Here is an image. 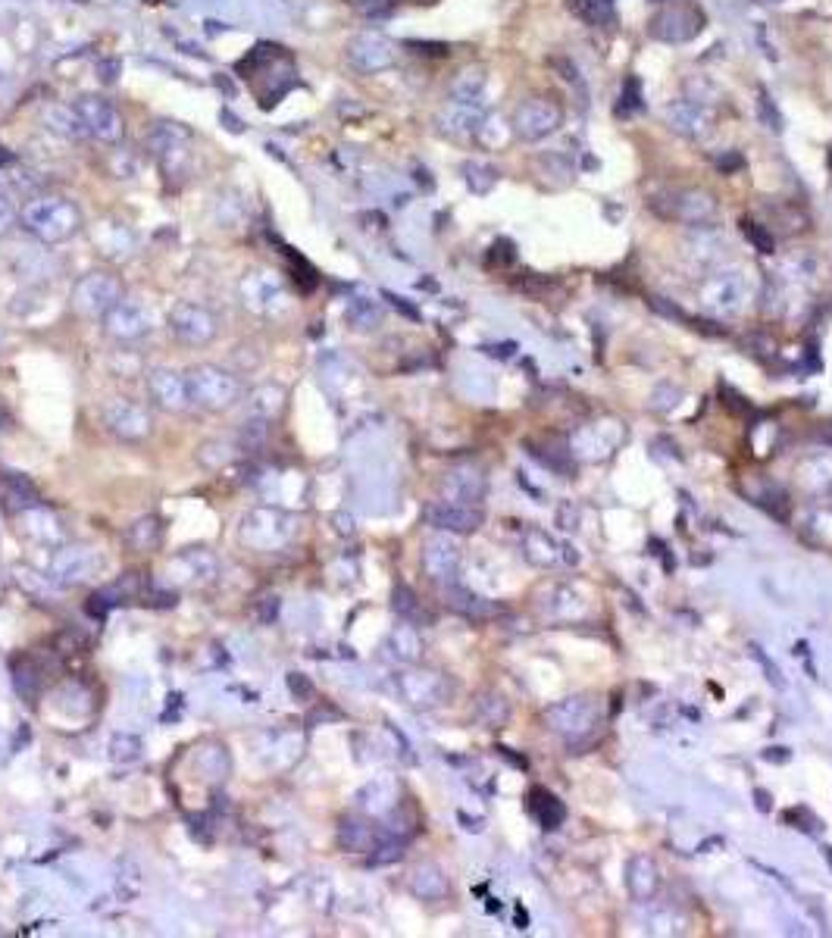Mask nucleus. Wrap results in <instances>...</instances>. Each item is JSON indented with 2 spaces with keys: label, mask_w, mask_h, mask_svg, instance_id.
Here are the masks:
<instances>
[{
  "label": "nucleus",
  "mask_w": 832,
  "mask_h": 938,
  "mask_svg": "<svg viewBox=\"0 0 832 938\" xmlns=\"http://www.w3.org/2000/svg\"><path fill=\"white\" fill-rule=\"evenodd\" d=\"M22 229L32 232L41 244H63L79 235L85 219L82 210L63 194H32L19 210Z\"/></svg>",
  "instance_id": "f257e3e1"
},
{
  "label": "nucleus",
  "mask_w": 832,
  "mask_h": 938,
  "mask_svg": "<svg viewBox=\"0 0 832 938\" xmlns=\"http://www.w3.org/2000/svg\"><path fill=\"white\" fill-rule=\"evenodd\" d=\"M651 210L664 219L682 222V226L707 229V226H714L717 216H720V201L704 188H676V191L654 194Z\"/></svg>",
  "instance_id": "f03ea898"
},
{
  "label": "nucleus",
  "mask_w": 832,
  "mask_h": 938,
  "mask_svg": "<svg viewBox=\"0 0 832 938\" xmlns=\"http://www.w3.org/2000/svg\"><path fill=\"white\" fill-rule=\"evenodd\" d=\"M185 382H188V394H191V404H198L204 410H213V413H223L229 407H235L244 394V385L235 373L223 366H213V363H201V366H191L185 373Z\"/></svg>",
  "instance_id": "7ed1b4c3"
},
{
  "label": "nucleus",
  "mask_w": 832,
  "mask_h": 938,
  "mask_svg": "<svg viewBox=\"0 0 832 938\" xmlns=\"http://www.w3.org/2000/svg\"><path fill=\"white\" fill-rule=\"evenodd\" d=\"M704 13L692 4H664L648 22V32L654 41H664V44H689L692 38L701 35L704 29Z\"/></svg>",
  "instance_id": "20e7f679"
},
{
  "label": "nucleus",
  "mask_w": 832,
  "mask_h": 938,
  "mask_svg": "<svg viewBox=\"0 0 832 938\" xmlns=\"http://www.w3.org/2000/svg\"><path fill=\"white\" fill-rule=\"evenodd\" d=\"M560 126H564V110H560L557 101H548V97H526L510 116V129L520 141H542L554 135Z\"/></svg>",
  "instance_id": "39448f33"
},
{
  "label": "nucleus",
  "mask_w": 832,
  "mask_h": 938,
  "mask_svg": "<svg viewBox=\"0 0 832 938\" xmlns=\"http://www.w3.org/2000/svg\"><path fill=\"white\" fill-rule=\"evenodd\" d=\"M345 60L360 76H376L398 63V47L379 32H360L345 44Z\"/></svg>",
  "instance_id": "423d86ee"
},
{
  "label": "nucleus",
  "mask_w": 832,
  "mask_h": 938,
  "mask_svg": "<svg viewBox=\"0 0 832 938\" xmlns=\"http://www.w3.org/2000/svg\"><path fill=\"white\" fill-rule=\"evenodd\" d=\"M126 294H122V282L110 273H88L76 282L72 288V307H76L82 316H107Z\"/></svg>",
  "instance_id": "0eeeda50"
},
{
  "label": "nucleus",
  "mask_w": 832,
  "mask_h": 938,
  "mask_svg": "<svg viewBox=\"0 0 832 938\" xmlns=\"http://www.w3.org/2000/svg\"><path fill=\"white\" fill-rule=\"evenodd\" d=\"M169 332L176 335V341L188 344V348H204V344H210L216 338L219 319L204 304L179 301L173 310H169Z\"/></svg>",
  "instance_id": "6e6552de"
},
{
  "label": "nucleus",
  "mask_w": 832,
  "mask_h": 938,
  "mask_svg": "<svg viewBox=\"0 0 832 938\" xmlns=\"http://www.w3.org/2000/svg\"><path fill=\"white\" fill-rule=\"evenodd\" d=\"M79 116V126L88 138L101 141V144H116L122 138V116L119 110L101 94H82L76 104H72Z\"/></svg>",
  "instance_id": "1a4fd4ad"
},
{
  "label": "nucleus",
  "mask_w": 832,
  "mask_h": 938,
  "mask_svg": "<svg viewBox=\"0 0 832 938\" xmlns=\"http://www.w3.org/2000/svg\"><path fill=\"white\" fill-rule=\"evenodd\" d=\"M154 329V319H151V310L138 304V301H129L122 298L107 316H104V332L116 341V344H135V341H144Z\"/></svg>",
  "instance_id": "9d476101"
},
{
  "label": "nucleus",
  "mask_w": 832,
  "mask_h": 938,
  "mask_svg": "<svg viewBox=\"0 0 832 938\" xmlns=\"http://www.w3.org/2000/svg\"><path fill=\"white\" fill-rule=\"evenodd\" d=\"M664 119H667V126H670L676 135L689 138V141H701V138H707V135L714 132V122H717L711 107H707V104H698V101H692V97H685V94L667 104Z\"/></svg>",
  "instance_id": "9b49d317"
},
{
  "label": "nucleus",
  "mask_w": 832,
  "mask_h": 938,
  "mask_svg": "<svg viewBox=\"0 0 832 938\" xmlns=\"http://www.w3.org/2000/svg\"><path fill=\"white\" fill-rule=\"evenodd\" d=\"M598 704L592 698H567L554 707H548L545 720L554 732L576 738V735H589L598 726Z\"/></svg>",
  "instance_id": "f8f14e48"
},
{
  "label": "nucleus",
  "mask_w": 832,
  "mask_h": 938,
  "mask_svg": "<svg viewBox=\"0 0 832 938\" xmlns=\"http://www.w3.org/2000/svg\"><path fill=\"white\" fill-rule=\"evenodd\" d=\"M104 423H107V429H110L116 438L129 441V444H138V441H144V438L154 432L151 413L144 410L141 404L129 401V398L110 401V404L104 407Z\"/></svg>",
  "instance_id": "ddd939ff"
},
{
  "label": "nucleus",
  "mask_w": 832,
  "mask_h": 938,
  "mask_svg": "<svg viewBox=\"0 0 832 938\" xmlns=\"http://www.w3.org/2000/svg\"><path fill=\"white\" fill-rule=\"evenodd\" d=\"M144 385H148L151 404L160 407V410H166V413H182V410H188V404H191L188 382H185L182 373H176V369L157 366V369H151V373H148Z\"/></svg>",
  "instance_id": "4468645a"
},
{
  "label": "nucleus",
  "mask_w": 832,
  "mask_h": 938,
  "mask_svg": "<svg viewBox=\"0 0 832 938\" xmlns=\"http://www.w3.org/2000/svg\"><path fill=\"white\" fill-rule=\"evenodd\" d=\"M482 510H476L473 504H457V501H438L432 507H426V523L442 529V532H457V535H470L482 526Z\"/></svg>",
  "instance_id": "2eb2a0df"
},
{
  "label": "nucleus",
  "mask_w": 832,
  "mask_h": 938,
  "mask_svg": "<svg viewBox=\"0 0 832 938\" xmlns=\"http://www.w3.org/2000/svg\"><path fill=\"white\" fill-rule=\"evenodd\" d=\"M151 154L163 166L166 176H179L188 166V135L176 126H160L151 135Z\"/></svg>",
  "instance_id": "dca6fc26"
},
{
  "label": "nucleus",
  "mask_w": 832,
  "mask_h": 938,
  "mask_svg": "<svg viewBox=\"0 0 832 938\" xmlns=\"http://www.w3.org/2000/svg\"><path fill=\"white\" fill-rule=\"evenodd\" d=\"M423 566L435 582H451L460 566V551L448 538H429L423 548Z\"/></svg>",
  "instance_id": "f3484780"
},
{
  "label": "nucleus",
  "mask_w": 832,
  "mask_h": 938,
  "mask_svg": "<svg viewBox=\"0 0 832 938\" xmlns=\"http://www.w3.org/2000/svg\"><path fill=\"white\" fill-rule=\"evenodd\" d=\"M0 501H4V507L13 513L41 507V495H38L35 482L22 473H0Z\"/></svg>",
  "instance_id": "a211bd4d"
},
{
  "label": "nucleus",
  "mask_w": 832,
  "mask_h": 938,
  "mask_svg": "<svg viewBox=\"0 0 832 938\" xmlns=\"http://www.w3.org/2000/svg\"><path fill=\"white\" fill-rule=\"evenodd\" d=\"M485 122V113L479 107H467V104H448L442 113H438V129L451 138H473L479 135Z\"/></svg>",
  "instance_id": "6ab92c4d"
},
{
  "label": "nucleus",
  "mask_w": 832,
  "mask_h": 938,
  "mask_svg": "<svg viewBox=\"0 0 832 938\" xmlns=\"http://www.w3.org/2000/svg\"><path fill=\"white\" fill-rule=\"evenodd\" d=\"M485 85H488V72H485V66H467V69H460L457 76L451 79V85H448V97H451L454 104L479 107V104H482V94H485Z\"/></svg>",
  "instance_id": "aec40b11"
},
{
  "label": "nucleus",
  "mask_w": 832,
  "mask_h": 938,
  "mask_svg": "<svg viewBox=\"0 0 832 938\" xmlns=\"http://www.w3.org/2000/svg\"><path fill=\"white\" fill-rule=\"evenodd\" d=\"M445 491H448V501L476 504V501H482V495H485V476L479 473V469L460 466V469H454V473L445 479Z\"/></svg>",
  "instance_id": "412c9836"
},
{
  "label": "nucleus",
  "mask_w": 832,
  "mask_h": 938,
  "mask_svg": "<svg viewBox=\"0 0 832 938\" xmlns=\"http://www.w3.org/2000/svg\"><path fill=\"white\" fill-rule=\"evenodd\" d=\"M401 691L407 695L410 704L429 707V704H438L445 698V682L438 679L435 673H407L401 679Z\"/></svg>",
  "instance_id": "4be33fe9"
},
{
  "label": "nucleus",
  "mask_w": 832,
  "mask_h": 938,
  "mask_svg": "<svg viewBox=\"0 0 832 938\" xmlns=\"http://www.w3.org/2000/svg\"><path fill=\"white\" fill-rule=\"evenodd\" d=\"M94 244L101 248V254L113 257V260H126L132 257L135 251V235L126 229V222H104V226H97L94 232Z\"/></svg>",
  "instance_id": "5701e85b"
},
{
  "label": "nucleus",
  "mask_w": 832,
  "mask_h": 938,
  "mask_svg": "<svg viewBox=\"0 0 832 938\" xmlns=\"http://www.w3.org/2000/svg\"><path fill=\"white\" fill-rule=\"evenodd\" d=\"M410 892L420 901H442L448 895V879L435 863H423L410 876Z\"/></svg>",
  "instance_id": "b1692460"
},
{
  "label": "nucleus",
  "mask_w": 832,
  "mask_h": 938,
  "mask_svg": "<svg viewBox=\"0 0 832 938\" xmlns=\"http://www.w3.org/2000/svg\"><path fill=\"white\" fill-rule=\"evenodd\" d=\"M282 301H285V291L269 276H251L248 282H244V304H251L254 310L273 313V307Z\"/></svg>",
  "instance_id": "393cba45"
},
{
  "label": "nucleus",
  "mask_w": 832,
  "mask_h": 938,
  "mask_svg": "<svg viewBox=\"0 0 832 938\" xmlns=\"http://www.w3.org/2000/svg\"><path fill=\"white\" fill-rule=\"evenodd\" d=\"M629 892L632 898L639 901H651L657 895V885H660V873L651 863V857H632L629 860Z\"/></svg>",
  "instance_id": "a878e982"
},
{
  "label": "nucleus",
  "mask_w": 832,
  "mask_h": 938,
  "mask_svg": "<svg viewBox=\"0 0 832 938\" xmlns=\"http://www.w3.org/2000/svg\"><path fill=\"white\" fill-rule=\"evenodd\" d=\"M529 813L538 820V826L542 829H557L560 823H564V817H567V810H564V804H560L548 788H532L529 792Z\"/></svg>",
  "instance_id": "bb28decb"
},
{
  "label": "nucleus",
  "mask_w": 832,
  "mask_h": 938,
  "mask_svg": "<svg viewBox=\"0 0 832 938\" xmlns=\"http://www.w3.org/2000/svg\"><path fill=\"white\" fill-rule=\"evenodd\" d=\"M126 541H129L132 551H141V554L157 551V548L163 545V526H160V520H157V516H141V520H135V523L129 526Z\"/></svg>",
  "instance_id": "cd10ccee"
},
{
  "label": "nucleus",
  "mask_w": 832,
  "mask_h": 938,
  "mask_svg": "<svg viewBox=\"0 0 832 938\" xmlns=\"http://www.w3.org/2000/svg\"><path fill=\"white\" fill-rule=\"evenodd\" d=\"M448 604H451V610L470 616V620H488V616L498 613V607L492 601L473 595V591H467V588H448Z\"/></svg>",
  "instance_id": "c85d7f7f"
},
{
  "label": "nucleus",
  "mask_w": 832,
  "mask_h": 938,
  "mask_svg": "<svg viewBox=\"0 0 832 938\" xmlns=\"http://www.w3.org/2000/svg\"><path fill=\"white\" fill-rule=\"evenodd\" d=\"M285 401H288V391L276 382H263L260 388L251 391V407H254V416H266L273 419L285 410Z\"/></svg>",
  "instance_id": "c756f323"
},
{
  "label": "nucleus",
  "mask_w": 832,
  "mask_h": 938,
  "mask_svg": "<svg viewBox=\"0 0 832 938\" xmlns=\"http://www.w3.org/2000/svg\"><path fill=\"white\" fill-rule=\"evenodd\" d=\"M338 845L345 851H373V826L357 817H345L338 826Z\"/></svg>",
  "instance_id": "7c9ffc66"
},
{
  "label": "nucleus",
  "mask_w": 832,
  "mask_h": 938,
  "mask_svg": "<svg viewBox=\"0 0 832 938\" xmlns=\"http://www.w3.org/2000/svg\"><path fill=\"white\" fill-rule=\"evenodd\" d=\"M13 685H16V691L26 701H35L41 695L44 679H41V670H38V663L32 657L13 660Z\"/></svg>",
  "instance_id": "2f4dec72"
},
{
  "label": "nucleus",
  "mask_w": 832,
  "mask_h": 938,
  "mask_svg": "<svg viewBox=\"0 0 832 938\" xmlns=\"http://www.w3.org/2000/svg\"><path fill=\"white\" fill-rule=\"evenodd\" d=\"M94 566H97V560L88 551H66L57 557L54 573L63 576V582H85Z\"/></svg>",
  "instance_id": "473e14b6"
},
{
  "label": "nucleus",
  "mask_w": 832,
  "mask_h": 938,
  "mask_svg": "<svg viewBox=\"0 0 832 938\" xmlns=\"http://www.w3.org/2000/svg\"><path fill=\"white\" fill-rule=\"evenodd\" d=\"M269 419L266 416H251L248 423L241 426V432H238V441H241V451L244 454H260V451H266V444H269Z\"/></svg>",
  "instance_id": "72a5a7b5"
},
{
  "label": "nucleus",
  "mask_w": 832,
  "mask_h": 938,
  "mask_svg": "<svg viewBox=\"0 0 832 938\" xmlns=\"http://www.w3.org/2000/svg\"><path fill=\"white\" fill-rule=\"evenodd\" d=\"M345 319L360 332L376 329L379 319H382V307L376 301H370V298H351L348 307H345Z\"/></svg>",
  "instance_id": "f704fd0d"
},
{
  "label": "nucleus",
  "mask_w": 832,
  "mask_h": 938,
  "mask_svg": "<svg viewBox=\"0 0 832 938\" xmlns=\"http://www.w3.org/2000/svg\"><path fill=\"white\" fill-rule=\"evenodd\" d=\"M463 182L470 185L473 194H488L498 182V169L488 166V163H479V160H467L463 163Z\"/></svg>",
  "instance_id": "c9c22d12"
},
{
  "label": "nucleus",
  "mask_w": 832,
  "mask_h": 938,
  "mask_svg": "<svg viewBox=\"0 0 832 938\" xmlns=\"http://www.w3.org/2000/svg\"><path fill=\"white\" fill-rule=\"evenodd\" d=\"M198 767H201V773L210 782H223L229 776V754H226V748L223 745H207L198 754Z\"/></svg>",
  "instance_id": "e433bc0d"
},
{
  "label": "nucleus",
  "mask_w": 832,
  "mask_h": 938,
  "mask_svg": "<svg viewBox=\"0 0 832 938\" xmlns=\"http://www.w3.org/2000/svg\"><path fill=\"white\" fill-rule=\"evenodd\" d=\"M235 448L229 441H219V438H213V441H204L201 444V451H198V460L207 466V469H223V466H229L232 460H235Z\"/></svg>",
  "instance_id": "4c0bfd02"
},
{
  "label": "nucleus",
  "mask_w": 832,
  "mask_h": 938,
  "mask_svg": "<svg viewBox=\"0 0 832 938\" xmlns=\"http://www.w3.org/2000/svg\"><path fill=\"white\" fill-rule=\"evenodd\" d=\"M526 557L532 560V563H538V566H554L557 563V545L554 541L545 535V532H532L529 538H526Z\"/></svg>",
  "instance_id": "58836bf2"
},
{
  "label": "nucleus",
  "mask_w": 832,
  "mask_h": 938,
  "mask_svg": "<svg viewBox=\"0 0 832 938\" xmlns=\"http://www.w3.org/2000/svg\"><path fill=\"white\" fill-rule=\"evenodd\" d=\"M476 713H479L482 723H485L488 729H501V726L507 723V717H510V707H507V701H501L498 695H488V698H479Z\"/></svg>",
  "instance_id": "ea45409f"
},
{
  "label": "nucleus",
  "mask_w": 832,
  "mask_h": 938,
  "mask_svg": "<svg viewBox=\"0 0 832 938\" xmlns=\"http://www.w3.org/2000/svg\"><path fill=\"white\" fill-rule=\"evenodd\" d=\"M110 757H113L116 763H135V760L141 757V738H138V735H129V732L116 735L113 742H110Z\"/></svg>",
  "instance_id": "a19ab883"
},
{
  "label": "nucleus",
  "mask_w": 832,
  "mask_h": 938,
  "mask_svg": "<svg viewBox=\"0 0 832 938\" xmlns=\"http://www.w3.org/2000/svg\"><path fill=\"white\" fill-rule=\"evenodd\" d=\"M645 110V101H642V82L639 79H626L623 82V91H620V104H617V113L620 116H635Z\"/></svg>",
  "instance_id": "79ce46f5"
},
{
  "label": "nucleus",
  "mask_w": 832,
  "mask_h": 938,
  "mask_svg": "<svg viewBox=\"0 0 832 938\" xmlns=\"http://www.w3.org/2000/svg\"><path fill=\"white\" fill-rule=\"evenodd\" d=\"M754 113H757V119H761L770 132H782V113L776 110V101H773L767 91H757V97H754Z\"/></svg>",
  "instance_id": "37998d69"
},
{
  "label": "nucleus",
  "mask_w": 832,
  "mask_h": 938,
  "mask_svg": "<svg viewBox=\"0 0 832 938\" xmlns=\"http://www.w3.org/2000/svg\"><path fill=\"white\" fill-rule=\"evenodd\" d=\"M395 613L401 616V620H407V623H420V601H416V595H413V588H407V585H398L395 588Z\"/></svg>",
  "instance_id": "c03bdc74"
},
{
  "label": "nucleus",
  "mask_w": 832,
  "mask_h": 938,
  "mask_svg": "<svg viewBox=\"0 0 832 938\" xmlns=\"http://www.w3.org/2000/svg\"><path fill=\"white\" fill-rule=\"evenodd\" d=\"M391 648H395V654L401 660H413L416 651H420V638H416V632L410 626H398L395 635H391Z\"/></svg>",
  "instance_id": "a18cd8bd"
},
{
  "label": "nucleus",
  "mask_w": 832,
  "mask_h": 938,
  "mask_svg": "<svg viewBox=\"0 0 832 938\" xmlns=\"http://www.w3.org/2000/svg\"><path fill=\"white\" fill-rule=\"evenodd\" d=\"M614 4L617 0H582V13L589 22H595V26H607V22L614 19Z\"/></svg>",
  "instance_id": "49530a36"
},
{
  "label": "nucleus",
  "mask_w": 832,
  "mask_h": 938,
  "mask_svg": "<svg viewBox=\"0 0 832 938\" xmlns=\"http://www.w3.org/2000/svg\"><path fill=\"white\" fill-rule=\"evenodd\" d=\"M742 229H745L748 241L754 244L757 251H764V254H773V251H776V241H773V235L767 232V226H761V222H751V219H745V222H742Z\"/></svg>",
  "instance_id": "de8ad7c7"
},
{
  "label": "nucleus",
  "mask_w": 832,
  "mask_h": 938,
  "mask_svg": "<svg viewBox=\"0 0 832 938\" xmlns=\"http://www.w3.org/2000/svg\"><path fill=\"white\" fill-rule=\"evenodd\" d=\"M16 226H19V210L7 201V197H0V238H7Z\"/></svg>",
  "instance_id": "09e8293b"
},
{
  "label": "nucleus",
  "mask_w": 832,
  "mask_h": 938,
  "mask_svg": "<svg viewBox=\"0 0 832 938\" xmlns=\"http://www.w3.org/2000/svg\"><path fill=\"white\" fill-rule=\"evenodd\" d=\"M714 166L723 172V176H732V172H739V169L745 166V160H742L739 151H723V154L714 157Z\"/></svg>",
  "instance_id": "8fccbe9b"
},
{
  "label": "nucleus",
  "mask_w": 832,
  "mask_h": 938,
  "mask_svg": "<svg viewBox=\"0 0 832 938\" xmlns=\"http://www.w3.org/2000/svg\"><path fill=\"white\" fill-rule=\"evenodd\" d=\"M288 688H291V695H295L298 701L313 698V682L304 673H288Z\"/></svg>",
  "instance_id": "3c124183"
},
{
  "label": "nucleus",
  "mask_w": 832,
  "mask_h": 938,
  "mask_svg": "<svg viewBox=\"0 0 832 938\" xmlns=\"http://www.w3.org/2000/svg\"><path fill=\"white\" fill-rule=\"evenodd\" d=\"M348 4H354L360 13H382L395 4V0H348Z\"/></svg>",
  "instance_id": "603ef678"
},
{
  "label": "nucleus",
  "mask_w": 832,
  "mask_h": 938,
  "mask_svg": "<svg viewBox=\"0 0 832 938\" xmlns=\"http://www.w3.org/2000/svg\"><path fill=\"white\" fill-rule=\"evenodd\" d=\"M279 616V598L276 595H266L263 601H260V620L263 623H273Z\"/></svg>",
  "instance_id": "864d4df0"
},
{
  "label": "nucleus",
  "mask_w": 832,
  "mask_h": 938,
  "mask_svg": "<svg viewBox=\"0 0 832 938\" xmlns=\"http://www.w3.org/2000/svg\"><path fill=\"white\" fill-rule=\"evenodd\" d=\"M513 257V241H495V248H492V254H488V263H495V260H504V263H510Z\"/></svg>",
  "instance_id": "5fc2aeb1"
},
{
  "label": "nucleus",
  "mask_w": 832,
  "mask_h": 938,
  "mask_svg": "<svg viewBox=\"0 0 832 938\" xmlns=\"http://www.w3.org/2000/svg\"><path fill=\"white\" fill-rule=\"evenodd\" d=\"M751 654H754V660H761V666L767 670V679L773 682V685H782V679H779V673H776V666H773V660L761 651V648H751Z\"/></svg>",
  "instance_id": "6e6d98bb"
},
{
  "label": "nucleus",
  "mask_w": 832,
  "mask_h": 938,
  "mask_svg": "<svg viewBox=\"0 0 832 938\" xmlns=\"http://www.w3.org/2000/svg\"><path fill=\"white\" fill-rule=\"evenodd\" d=\"M391 860H401V845H385L379 848V854L370 857V863H391Z\"/></svg>",
  "instance_id": "4d7b16f0"
},
{
  "label": "nucleus",
  "mask_w": 832,
  "mask_h": 938,
  "mask_svg": "<svg viewBox=\"0 0 832 938\" xmlns=\"http://www.w3.org/2000/svg\"><path fill=\"white\" fill-rule=\"evenodd\" d=\"M385 298H388L391 304H395V307H398L401 313H407L410 319H420V313H416V310H413L410 304H404V298H395V294H385Z\"/></svg>",
  "instance_id": "13d9d810"
},
{
  "label": "nucleus",
  "mask_w": 832,
  "mask_h": 938,
  "mask_svg": "<svg viewBox=\"0 0 832 938\" xmlns=\"http://www.w3.org/2000/svg\"><path fill=\"white\" fill-rule=\"evenodd\" d=\"M754 804H757V807H761L764 813H767V810L773 807V804H770V795L764 792V788H757V792H754Z\"/></svg>",
  "instance_id": "bf43d9fd"
},
{
  "label": "nucleus",
  "mask_w": 832,
  "mask_h": 938,
  "mask_svg": "<svg viewBox=\"0 0 832 938\" xmlns=\"http://www.w3.org/2000/svg\"><path fill=\"white\" fill-rule=\"evenodd\" d=\"M764 757L773 760V763H786V760H789V751H786V748H770Z\"/></svg>",
  "instance_id": "052dcab7"
},
{
  "label": "nucleus",
  "mask_w": 832,
  "mask_h": 938,
  "mask_svg": "<svg viewBox=\"0 0 832 938\" xmlns=\"http://www.w3.org/2000/svg\"><path fill=\"white\" fill-rule=\"evenodd\" d=\"M10 426V416H7V410H0V432H4Z\"/></svg>",
  "instance_id": "680f3d73"
},
{
  "label": "nucleus",
  "mask_w": 832,
  "mask_h": 938,
  "mask_svg": "<svg viewBox=\"0 0 832 938\" xmlns=\"http://www.w3.org/2000/svg\"><path fill=\"white\" fill-rule=\"evenodd\" d=\"M826 863H829V867H832V848H826Z\"/></svg>",
  "instance_id": "e2e57ef3"
},
{
  "label": "nucleus",
  "mask_w": 832,
  "mask_h": 938,
  "mask_svg": "<svg viewBox=\"0 0 832 938\" xmlns=\"http://www.w3.org/2000/svg\"><path fill=\"white\" fill-rule=\"evenodd\" d=\"M757 4H782V0H757Z\"/></svg>",
  "instance_id": "0e129e2a"
},
{
  "label": "nucleus",
  "mask_w": 832,
  "mask_h": 938,
  "mask_svg": "<svg viewBox=\"0 0 832 938\" xmlns=\"http://www.w3.org/2000/svg\"><path fill=\"white\" fill-rule=\"evenodd\" d=\"M651 4H660V7H664V4H670V0H651Z\"/></svg>",
  "instance_id": "69168bd1"
},
{
  "label": "nucleus",
  "mask_w": 832,
  "mask_h": 938,
  "mask_svg": "<svg viewBox=\"0 0 832 938\" xmlns=\"http://www.w3.org/2000/svg\"><path fill=\"white\" fill-rule=\"evenodd\" d=\"M79 4H85V0H79Z\"/></svg>",
  "instance_id": "338daca9"
}]
</instances>
